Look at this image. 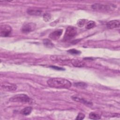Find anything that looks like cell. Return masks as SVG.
Returning <instances> with one entry per match:
<instances>
[{
  "label": "cell",
  "mask_w": 120,
  "mask_h": 120,
  "mask_svg": "<svg viewBox=\"0 0 120 120\" xmlns=\"http://www.w3.org/2000/svg\"><path fill=\"white\" fill-rule=\"evenodd\" d=\"M92 8L96 11L105 12L112 10V7L107 5H103L99 3H95L91 6Z\"/></svg>",
  "instance_id": "obj_4"
},
{
  "label": "cell",
  "mask_w": 120,
  "mask_h": 120,
  "mask_svg": "<svg viewBox=\"0 0 120 120\" xmlns=\"http://www.w3.org/2000/svg\"><path fill=\"white\" fill-rule=\"evenodd\" d=\"M68 52L70 54H79L81 53L80 51L77 50L75 49H70L68 51Z\"/></svg>",
  "instance_id": "obj_20"
},
{
  "label": "cell",
  "mask_w": 120,
  "mask_h": 120,
  "mask_svg": "<svg viewBox=\"0 0 120 120\" xmlns=\"http://www.w3.org/2000/svg\"><path fill=\"white\" fill-rule=\"evenodd\" d=\"M95 25H96V24H95V22L90 21L88 22L87 23L85 27L87 29H92L93 27H94L95 26Z\"/></svg>",
  "instance_id": "obj_17"
},
{
  "label": "cell",
  "mask_w": 120,
  "mask_h": 120,
  "mask_svg": "<svg viewBox=\"0 0 120 120\" xmlns=\"http://www.w3.org/2000/svg\"><path fill=\"white\" fill-rule=\"evenodd\" d=\"M9 101L13 102H21L29 104H31L32 103L31 99L24 94L16 95L10 98Z\"/></svg>",
  "instance_id": "obj_2"
},
{
  "label": "cell",
  "mask_w": 120,
  "mask_h": 120,
  "mask_svg": "<svg viewBox=\"0 0 120 120\" xmlns=\"http://www.w3.org/2000/svg\"><path fill=\"white\" fill-rule=\"evenodd\" d=\"M77 31L75 28L73 26H68L65 31L63 37V40L68 41L74 38L76 34Z\"/></svg>",
  "instance_id": "obj_3"
},
{
  "label": "cell",
  "mask_w": 120,
  "mask_h": 120,
  "mask_svg": "<svg viewBox=\"0 0 120 120\" xmlns=\"http://www.w3.org/2000/svg\"><path fill=\"white\" fill-rule=\"evenodd\" d=\"M1 86L4 90L8 91H15L17 89V86L15 84L9 82H3Z\"/></svg>",
  "instance_id": "obj_7"
},
{
  "label": "cell",
  "mask_w": 120,
  "mask_h": 120,
  "mask_svg": "<svg viewBox=\"0 0 120 120\" xmlns=\"http://www.w3.org/2000/svg\"><path fill=\"white\" fill-rule=\"evenodd\" d=\"M43 44L47 47L52 48L53 46V44L48 39H45L43 40Z\"/></svg>",
  "instance_id": "obj_15"
},
{
  "label": "cell",
  "mask_w": 120,
  "mask_h": 120,
  "mask_svg": "<svg viewBox=\"0 0 120 120\" xmlns=\"http://www.w3.org/2000/svg\"><path fill=\"white\" fill-rule=\"evenodd\" d=\"M36 25L33 22H29L24 24L21 29L22 32L28 33L35 30Z\"/></svg>",
  "instance_id": "obj_6"
},
{
  "label": "cell",
  "mask_w": 120,
  "mask_h": 120,
  "mask_svg": "<svg viewBox=\"0 0 120 120\" xmlns=\"http://www.w3.org/2000/svg\"><path fill=\"white\" fill-rule=\"evenodd\" d=\"M63 30L61 29L56 30L52 32L51 33L49 36V37L53 40H58L62 34Z\"/></svg>",
  "instance_id": "obj_8"
},
{
  "label": "cell",
  "mask_w": 120,
  "mask_h": 120,
  "mask_svg": "<svg viewBox=\"0 0 120 120\" xmlns=\"http://www.w3.org/2000/svg\"><path fill=\"white\" fill-rule=\"evenodd\" d=\"M74 86L77 88H82L83 89L87 87V84L83 82H75L74 84Z\"/></svg>",
  "instance_id": "obj_16"
},
{
  "label": "cell",
  "mask_w": 120,
  "mask_h": 120,
  "mask_svg": "<svg viewBox=\"0 0 120 120\" xmlns=\"http://www.w3.org/2000/svg\"><path fill=\"white\" fill-rule=\"evenodd\" d=\"M72 64L75 66L77 67H82L84 66V63L79 60H72Z\"/></svg>",
  "instance_id": "obj_13"
},
{
  "label": "cell",
  "mask_w": 120,
  "mask_h": 120,
  "mask_svg": "<svg viewBox=\"0 0 120 120\" xmlns=\"http://www.w3.org/2000/svg\"><path fill=\"white\" fill-rule=\"evenodd\" d=\"M42 11L37 9H29L27 10V13L31 15H40L42 14Z\"/></svg>",
  "instance_id": "obj_11"
},
{
  "label": "cell",
  "mask_w": 120,
  "mask_h": 120,
  "mask_svg": "<svg viewBox=\"0 0 120 120\" xmlns=\"http://www.w3.org/2000/svg\"><path fill=\"white\" fill-rule=\"evenodd\" d=\"M120 24V22L119 20H114L110 21L109 22H108L106 24V26L109 29H114L119 27Z\"/></svg>",
  "instance_id": "obj_10"
},
{
  "label": "cell",
  "mask_w": 120,
  "mask_h": 120,
  "mask_svg": "<svg viewBox=\"0 0 120 120\" xmlns=\"http://www.w3.org/2000/svg\"><path fill=\"white\" fill-rule=\"evenodd\" d=\"M84 114L82 113H79L77 117L76 118V120H82L84 118Z\"/></svg>",
  "instance_id": "obj_21"
},
{
  "label": "cell",
  "mask_w": 120,
  "mask_h": 120,
  "mask_svg": "<svg viewBox=\"0 0 120 120\" xmlns=\"http://www.w3.org/2000/svg\"><path fill=\"white\" fill-rule=\"evenodd\" d=\"M87 20L85 19H80L78 22H77V25L79 27H83L84 24H85V23L86 22Z\"/></svg>",
  "instance_id": "obj_18"
},
{
  "label": "cell",
  "mask_w": 120,
  "mask_h": 120,
  "mask_svg": "<svg viewBox=\"0 0 120 120\" xmlns=\"http://www.w3.org/2000/svg\"><path fill=\"white\" fill-rule=\"evenodd\" d=\"M47 83L50 87L54 88L68 89L71 86L70 81L60 78H50L47 80Z\"/></svg>",
  "instance_id": "obj_1"
},
{
  "label": "cell",
  "mask_w": 120,
  "mask_h": 120,
  "mask_svg": "<svg viewBox=\"0 0 120 120\" xmlns=\"http://www.w3.org/2000/svg\"><path fill=\"white\" fill-rule=\"evenodd\" d=\"M71 98L73 100H74L75 101H76L78 102H80V103H83L84 104H85L86 105H92V103L91 102L88 101V100L85 99L84 98H83L82 97H80L79 96H78L76 95H74L71 97Z\"/></svg>",
  "instance_id": "obj_9"
},
{
  "label": "cell",
  "mask_w": 120,
  "mask_h": 120,
  "mask_svg": "<svg viewBox=\"0 0 120 120\" xmlns=\"http://www.w3.org/2000/svg\"><path fill=\"white\" fill-rule=\"evenodd\" d=\"M51 15L49 13H45L43 15V19L45 22H49L51 19Z\"/></svg>",
  "instance_id": "obj_19"
},
{
  "label": "cell",
  "mask_w": 120,
  "mask_h": 120,
  "mask_svg": "<svg viewBox=\"0 0 120 120\" xmlns=\"http://www.w3.org/2000/svg\"><path fill=\"white\" fill-rule=\"evenodd\" d=\"M32 108L30 106H28L24 108L21 111V113L24 115H29L32 112Z\"/></svg>",
  "instance_id": "obj_12"
},
{
  "label": "cell",
  "mask_w": 120,
  "mask_h": 120,
  "mask_svg": "<svg viewBox=\"0 0 120 120\" xmlns=\"http://www.w3.org/2000/svg\"><path fill=\"white\" fill-rule=\"evenodd\" d=\"M89 118L92 120H98L100 119L101 116L95 112H91L89 114Z\"/></svg>",
  "instance_id": "obj_14"
},
{
  "label": "cell",
  "mask_w": 120,
  "mask_h": 120,
  "mask_svg": "<svg viewBox=\"0 0 120 120\" xmlns=\"http://www.w3.org/2000/svg\"><path fill=\"white\" fill-rule=\"evenodd\" d=\"M12 32V28L8 25H2L0 26V35L1 37H8Z\"/></svg>",
  "instance_id": "obj_5"
},
{
  "label": "cell",
  "mask_w": 120,
  "mask_h": 120,
  "mask_svg": "<svg viewBox=\"0 0 120 120\" xmlns=\"http://www.w3.org/2000/svg\"><path fill=\"white\" fill-rule=\"evenodd\" d=\"M51 67H52V68H53L54 69H58V70H63L64 69L62 68H60V67H56V66H51Z\"/></svg>",
  "instance_id": "obj_22"
}]
</instances>
